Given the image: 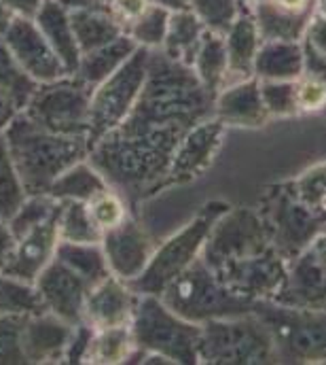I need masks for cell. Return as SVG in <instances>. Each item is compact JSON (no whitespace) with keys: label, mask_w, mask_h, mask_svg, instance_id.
Masks as SVG:
<instances>
[{"label":"cell","mask_w":326,"mask_h":365,"mask_svg":"<svg viewBox=\"0 0 326 365\" xmlns=\"http://www.w3.org/2000/svg\"><path fill=\"white\" fill-rule=\"evenodd\" d=\"M201 262L227 289L252 302H273L288 272L261 215L250 206H231L214 223Z\"/></svg>","instance_id":"obj_1"},{"label":"cell","mask_w":326,"mask_h":365,"mask_svg":"<svg viewBox=\"0 0 326 365\" xmlns=\"http://www.w3.org/2000/svg\"><path fill=\"white\" fill-rule=\"evenodd\" d=\"M184 132L186 128L178 125L138 134L110 132L89 149L87 160L136 210L142 202L162 193L163 179Z\"/></svg>","instance_id":"obj_2"},{"label":"cell","mask_w":326,"mask_h":365,"mask_svg":"<svg viewBox=\"0 0 326 365\" xmlns=\"http://www.w3.org/2000/svg\"><path fill=\"white\" fill-rule=\"evenodd\" d=\"M214 115V96L199 83L191 66L167 58L162 49L149 53L147 79L127 119L112 132L138 134L155 128H193Z\"/></svg>","instance_id":"obj_3"},{"label":"cell","mask_w":326,"mask_h":365,"mask_svg":"<svg viewBox=\"0 0 326 365\" xmlns=\"http://www.w3.org/2000/svg\"><path fill=\"white\" fill-rule=\"evenodd\" d=\"M11 160L26 195L47 193L51 182L73 164L87 160V136H64L36 125L19 113L4 130Z\"/></svg>","instance_id":"obj_4"},{"label":"cell","mask_w":326,"mask_h":365,"mask_svg":"<svg viewBox=\"0 0 326 365\" xmlns=\"http://www.w3.org/2000/svg\"><path fill=\"white\" fill-rule=\"evenodd\" d=\"M256 212L265 223L271 245L286 264L326 232V212L305 204L290 179L265 185L258 195Z\"/></svg>","instance_id":"obj_5"},{"label":"cell","mask_w":326,"mask_h":365,"mask_svg":"<svg viewBox=\"0 0 326 365\" xmlns=\"http://www.w3.org/2000/svg\"><path fill=\"white\" fill-rule=\"evenodd\" d=\"M159 297L169 310L195 325H201L212 319L250 314L258 306V302L246 299L227 289L201 262V257L195 259L174 280H169L163 287Z\"/></svg>","instance_id":"obj_6"},{"label":"cell","mask_w":326,"mask_h":365,"mask_svg":"<svg viewBox=\"0 0 326 365\" xmlns=\"http://www.w3.org/2000/svg\"><path fill=\"white\" fill-rule=\"evenodd\" d=\"M197 361L210 365H267L278 364V355L269 329L250 312L201 323Z\"/></svg>","instance_id":"obj_7"},{"label":"cell","mask_w":326,"mask_h":365,"mask_svg":"<svg viewBox=\"0 0 326 365\" xmlns=\"http://www.w3.org/2000/svg\"><path fill=\"white\" fill-rule=\"evenodd\" d=\"M229 208H231V204L225 200L206 202L189 223H184L178 232H174L165 242L157 245L144 272L130 282L132 289L138 295H159L169 280H174L195 259L201 257L204 245H206L214 223Z\"/></svg>","instance_id":"obj_8"},{"label":"cell","mask_w":326,"mask_h":365,"mask_svg":"<svg viewBox=\"0 0 326 365\" xmlns=\"http://www.w3.org/2000/svg\"><path fill=\"white\" fill-rule=\"evenodd\" d=\"M132 338L136 349L159 355L167 364L195 365L199 325L184 321L169 310L159 295H140L132 319Z\"/></svg>","instance_id":"obj_9"},{"label":"cell","mask_w":326,"mask_h":365,"mask_svg":"<svg viewBox=\"0 0 326 365\" xmlns=\"http://www.w3.org/2000/svg\"><path fill=\"white\" fill-rule=\"evenodd\" d=\"M254 314L271 334L278 364H326V310L258 302Z\"/></svg>","instance_id":"obj_10"},{"label":"cell","mask_w":326,"mask_h":365,"mask_svg":"<svg viewBox=\"0 0 326 365\" xmlns=\"http://www.w3.org/2000/svg\"><path fill=\"white\" fill-rule=\"evenodd\" d=\"M149 53V49L138 47L121 68H117L108 79L93 88L87 128L89 149L127 119L147 79Z\"/></svg>","instance_id":"obj_11"},{"label":"cell","mask_w":326,"mask_h":365,"mask_svg":"<svg viewBox=\"0 0 326 365\" xmlns=\"http://www.w3.org/2000/svg\"><path fill=\"white\" fill-rule=\"evenodd\" d=\"M91 91L93 88L79 77L66 75L49 83H38L21 113L49 132L87 136Z\"/></svg>","instance_id":"obj_12"},{"label":"cell","mask_w":326,"mask_h":365,"mask_svg":"<svg viewBox=\"0 0 326 365\" xmlns=\"http://www.w3.org/2000/svg\"><path fill=\"white\" fill-rule=\"evenodd\" d=\"M225 123H221L214 115L189 128L174 151L172 164L163 179L162 193L172 187H182L201 179L216 162L225 143Z\"/></svg>","instance_id":"obj_13"},{"label":"cell","mask_w":326,"mask_h":365,"mask_svg":"<svg viewBox=\"0 0 326 365\" xmlns=\"http://www.w3.org/2000/svg\"><path fill=\"white\" fill-rule=\"evenodd\" d=\"M273 302L301 310H326V232L288 262L286 282Z\"/></svg>","instance_id":"obj_14"},{"label":"cell","mask_w":326,"mask_h":365,"mask_svg":"<svg viewBox=\"0 0 326 365\" xmlns=\"http://www.w3.org/2000/svg\"><path fill=\"white\" fill-rule=\"evenodd\" d=\"M100 247L104 251L110 274L132 282L149 266L157 242L149 230L134 215H130L125 221L102 234Z\"/></svg>","instance_id":"obj_15"},{"label":"cell","mask_w":326,"mask_h":365,"mask_svg":"<svg viewBox=\"0 0 326 365\" xmlns=\"http://www.w3.org/2000/svg\"><path fill=\"white\" fill-rule=\"evenodd\" d=\"M0 38L4 41L13 58L19 62V66L36 83H49L68 75V71L47 43L34 19L13 17L6 30L0 34Z\"/></svg>","instance_id":"obj_16"},{"label":"cell","mask_w":326,"mask_h":365,"mask_svg":"<svg viewBox=\"0 0 326 365\" xmlns=\"http://www.w3.org/2000/svg\"><path fill=\"white\" fill-rule=\"evenodd\" d=\"M34 287L47 312L60 317L70 325L81 323L85 299L91 291V284L85 278L53 257L45 266V270L36 276Z\"/></svg>","instance_id":"obj_17"},{"label":"cell","mask_w":326,"mask_h":365,"mask_svg":"<svg viewBox=\"0 0 326 365\" xmlns=\"http://www.w3.org/2000/svg\"><path fill=\"white\" fill-rule=\"evenodd\" d=\"M138 297L140 295L132 289L127 280L108 274L87 293L83 321H87L93 329L127 327L132 325Z\"/></svg>","instance_id":"obj_18"},{"label":"cell","mask_w":326,"mask_h":365,"mask_svg":"<svg viewBox=\"0 0 326 365\" xmlns=\"http://www.w3.org/2000/svg\"><path fill=\"white\" fill-rule=\"evenodd\" d=\"M70 323L43 310L26 317L21 329V349L26 364H64V355L73 334Z\"/></svg>","instance_id":"obj_19"},{"label":"cell","mask_w":326,"mask_h":365,"mask_svg":"<svg viewBox=\"0 0 326 365\" xmlns=\"http://www.w3.org/2000/svg\"><path fill=\"white\" fill-rule=\"evenodd\" d=\"M58 242L60 236H58V215H56L15 238L13 255L2 272L21 278L26 282H34L36 276L56 257Z\"/></svg>","instance_id":"obj_20"},{"label":"cell","mask_w":326,"mask_h":365,"mask_svg":"<svg viewBox=\"0 0 326 365\" xmlns=\"http://www.w3.org/2000/svg\"><path fill=\"white\" fill-rule=\"evenodd\" d=\"M214 117L225 123V128L256 130L267 125L271 119L261 98L258 79L250 77L219 91L214 96Z\"/></svg>","instance_id":"obj_21"},{"label":"cell","mask_w":326,"mask_h":365,"mask_svg":"<svg viewBox=\"0 0 326 365\" xmlns=\"http://www.w3.org/2000/svg\"><path fill=\"white\" fill-rule=\"evenodd\" d=\"M261 34L256 28V21L242 2L240 15L231 24V28L225 32V49H227V86L238 83L254 77V58L261 47Z\"/></svg>","instance_id":"obj_22"},{"label":"cell","mask_w":326,"mask_h":365,"mask_svg":"<svg viewBox=\"0 0 326 365\" xmlns=\"http://www.w3.org/2000/svg\"><path fill=\"white\" fill-rule=\"evenodd\" d=\"M305 71L301 41H263L254 58L258 81H297Z\"/></svg>","instance_id":"obj_23"},{"label":"cell","mask_w":326,"mask_h":365,"mask_svg":"<svg viewBox=\"0 0 326 365\" xmlns=\"http://www.w3.org/2000/svg\"><path fill=\"white\" fill-rule=\"evenodd\" d=\"M38 30L68 71V75H75L79 60H81V49L75 38V30L68 17V11L58 2V0H45L41 11L34 17Z\"/></svg>","instance_id":"obj_24"},{"label":"cell","mask_w":326,"mask_h":365,"mask_svg":"<svg viewBox=\"0 0 326 365\" xmlns=\"http://www.w3.org/2000/svg\"><path fill=\"white\" fill-rule=\"evenodd\" d=\"M136 49H138L136 43L127 34H121L119 38L102 45L98 49L81 53L75 77H79L83 83H87L89 88H95L104 79H108L117 68H121Z\"/></svg>","instance_id":"obj_25"},{"label":"cell","mask_w":326,"mask_h":365,"mask_svg":"<svg viewBox=\"0 0 326 365\" xmlns=\"http://www.w3.org/2000/svg\"><path fill=\"white\" fill-rule=\"evenodd\" d=\"M204 34H206V26L197 19V15L191 9L172 11L162 51L167 58L191 66Z\"/></svg>","instance_id":"obj_26"},{"label":"cell","mask_w":326,"mask_h":365,"mask_svg":"<svg viewBox=\"0 0 326 365\" xmlns=\"http://www.w3.org/2000/svg\"><path fill=\"white\" fill-rule=\"evenodd\" d=\"M193 73L197 75L199 83L210 96H216L227 83V49L225 36L206 30L195 60L191 64Z\"/></svg>","instance_id":"obj_27"},{"label":"cell","mask_w":326,"mask_h":365,"mask_svg":"<svg viewBox=\"0 0 326 365\" xmlns=\"http://www.w3.org/2000/svg\"><path fill=\"white\" fill-rule=\"evenodd\" d=\"M110 185L106 179L98 173V168L89 162L81 160L77 164H73L68 170H64L56 181L49 187V195L56 200H77V202H89L93 200L98 193H102L104 189H108Z\"/></svg>","instance_id":"obj_28"},{"label":"cell","mask_w":326,"mask_h":365,"mask_svg":"<svg viewBox=\"0 0 326 365\" xmlns=\"http://www.w3.org/2000/svg\"><path fill=\"white\" fill-rule=\"evenodd\" d=\"M68 17H70L81 53L98 49L119 38L121 34H125L121 24L112 17L110 9L108 11H68Z\"/></svg>","instance_id":"obj_29"},{"label":"cell","mask_w":326,"mask_h":365,"mask_svg":"<svg viewBox=\"0 0 326 365\" xmlns=\"http://www.w3.org/2000/svg\"><path fill=\"white\" fill-rule=\"evenodd\" d=\"M56 259H60L73 272H77L81 278H85L91 287L110 274L100 242H66V240H60L56 247Z\"/></svg>","instance_id":"obj_30"},{"label":"cell","mask_w":326,"mask_h":365,"mask_svg":"<svg viewBox=\"0 0 326 365\" xmlns=\"http://www.w3.org/2000/svg\"><path fill=\"white\" fill-rule=\"evenodd\" d=\"M134 351H136V344H134L130 325L127 327L95 329L93 338L89 342V349L85 353V361L83 364H127Z\"/></svg>","instance_id":"obj_31"},{"label":"cell","mask_w":326,"mask_h":365,"mask_svg":"<svg viewBox=\"0 0 326 365\" xmlns=\"http://www.w3.org/2000/svg\"><path fill=\"white\" fill-rule=\"evenodd\" d=\"M58 236L66 242H100L102 230L95 225L85 202L62 200L58 212Z\"/></svg>","instance_id":"obj_32"},{"label":"cell","mask_w":326,"mask_h":365,"mask_svg":"<svg viewBox=\"0 0 326 365\" xmlns=\"http://www.w3.org/2000/svg\"><path fill=\"white\" fill-rule=\"evenodd\" d=\"M43 310L34 282L0 272V317H30Z\"/></svg>","instance_id":"obj_33"},{"label":"cell","mask_w":326,"mask_h":365,"mask_svg":"<svg viewBox=\"0 0 326 365\" xmlns=\"http://www.w3.org/2000/svg\"><path fill=\"white\" fill-rule=\"evenodd\" d=\"M169 9H165L163 4L151 2L149 9L136 17L132 24L125 26V34L136 43V47H144L149 51L153 49H162L165 32H167V21H169Z\"/></svg>","instance_id":"obj_34"},{"label":"cell","mask_w":326,"mask_h":365,"mask_svg":"<svg viewBox=\"0 0 326 365\" xmlns=\"http://www.w3.org/2000/svg\"><path fill=\"white\" fill-rule=\"evenodd\" d=\"M36 88L38 83L19 66V62L0 38V90L17 104L19 110H23Z\"/></svg>","instance_id":"obj_35"},{"label":"cell","mask_w":326,"mask_h":365,"mask_svg":"<svg viewBox=\"0 0 326 365\" xmlns=\"http://www.w3.org/2000/svg\"><path fill=\"white\" fill-rule=\"evenodd\" d=\"M23 200H26V189L19 181V175L11 160L4 132H0V219L9 221Z\"/></svg>","instance_id":"obj_36"},{"label":"cell","mask_w":326,"mask_h":365,"mask_svg":"<svg viewBox=\"0 0 326 365\" xmlns=\"http://www.w3.org/2000/svg\"><path fill=\"white\" fill-rule=\"evenodd\" d=\"M58 210H60V200L51 197L49 193H34V195H26L21 206L13 212V217L6 223H9L13 236L17 238L19 234L28 232L30 227L56 217Z\"/></svg>","instance_id":"obj_37"},{"label":"cell","mask_w":326,"mask_h":365,"mask_svg":"<svg viewBox=\"0 0 326 365\" xmlns=\"http://www.w3.org/2000/svg\"><path fill=\"white\" fill-rule=\"evenodd\" d=\"M189 9L197 15L206 30L225 36V32L240 15L242 0H191Z\"/></svg>","instance_id":"obj_38"},{"label":"cell","mask_w":326,"mask_h":365,"mask_svg":"<svg viewBox=\"0 0 326 365\" xmlns=\"http://www.w3.org/2000/svg\"><path fill=\"white\" fill-rule=\"evenodd\" d=\"M269 119H290L299 115L295 81H258Z\"/></svg>","instance_id":"obj_39"},{"label":"cell","mask_w":326,"mask_h":365,"mask_svg":"<svg viewBox=\"0 0 326 365\" xmlns=\"http://www.w3.org/2000/svg\"><path fill=\"white\" fill-rule=\"evenodd\" d=\"M87 208H89L95 225L102 230V234L106 230L119 225L121 221H125L130 215H134V212H130V206H127L125 197L119 191H115L112 187L104 189L93 200H89L87 202Z\"/></svg>","instance_id":"obj_40"},{"label":"cell","mask_w":326,"mask_h":365,"mask_svg":"<svg viewBox=\"0 0 326 365\" xmlns=\"http://www.w3.org/2000/svg\"><path fill=\"white\" fill-rule=\"evenodd\" d=\"M290 181L305 204H310L320 212H326V160L312 164Z\"/></svg>","instance_id":"obj_41"},{"label":"cell","mask_w":326,"mask_h":365,"mask_svg":"<svg viewBox=\"0 0 326 365\" xmlns=\"http://www.w3.org/2000/svg\"><path fill=\"white\" fill-rule=\"evenodd\" d=\"M26 317H0V365H23L21 329Z\"/></svg>","instance_id":"obj_42"},{"label":"cell","mask_w":326,"mask_h":365,"mask_svg":"<svg viewBox=\"0 0 326 365\" xmlns=\"http://www.w3.org/2000/svg\"><path fill=\"white\" fill-rule=\"evenodd\" d=\"M297 108L299 115H316L326 110V81L303 73L297 81Z\"/></svg>","instance_id":"obj_43"},{"label":"cell","mask_w":326,"mask_h":365,"mask_svg":"<svg viewBox=\"0 0 326 365\" xmlns=\"http://www.w3.org/2000/svg\"><path fill=\"white\" fill-rule=\"evenodd\" d=\"M93 327L81 321L73 327V334H70V342H68V349H66V355H64V364H83L85 361V353L89 349V342L93 338Z\"/></svg>","instance_id":"obj_44"},{"label":"cell","mask_w":326,"mask_h":365,"mask_svg":"<svg viewBox=\"0 0 326 365\" xmlns=\"http://www.w3.org/2000/svg\"><path fill=\"white\" fill-rule=\"evenodd\" d=\"M153 0H112L110 2V13L112 17L121 24L125 30L127 24H132L136 17H140Z\"/></svg>","instance_id":"obj_45"},{"label":"cell","mask_w":326,"mask_h":365,"mask_svg":"<svg viewBox=\"0 0 326 365\" xmlns=\"http://www.w3.org/2000/svg\"><path fill=\"white\" fill-rule=\"evenodd\" d=\"M303 43H307L318 53L326 56V17H320V15L312 17L310 26H307V32L303 36Z\"/></svg>","instance_id":"obj_46"},{"label":"cell","mask_w":326,"mask_h":365,"mask_svg":"<svg viewBox=\"0 0 326 365\" xmlns=\"http://www.w3.org/2000/svg\"><path fill=\"white\" fill-rule=\"evenodd\" d=\"M2 4L9 9V13L13 17L34 19L36 13L41 11V6L45 4V0H2Z\"/></svg>","instance_id":"obj_47"},{"label":"cell","mask_w":326,"mask_h":365,"mask_svg":"<svg viewBox=\"0 0 326 365\" xmlns=\"http://www.w3.org/2000/svg\"><path fill=\"white\" fill-rule=\"evenodd\" d=\"M13 249H15V236L9 227V223L0 219V272L6 268V264L13 255Z\"/></svg>","instance_id":"obj_48"},{"label":"cell","mask_w":326,"mask_h":365,"mask_svg":"<svg viewBox=\"0 0 326 365\" xmlns=\"http://www.w3.org/2000/svg\"><path fill=\"white\" fill-rule=\"evenodd\" d=\"M21 110L17 108V104L0 90V132H4L9 128V123L19 115Z\"/></svg>","instance_id":"obj_49"},{"label":"cell","mask_w":326,"mask_h":365,"mask_svg":"<svg viewBox=\"0 0 326 365\" xmlns=\"http://www.w3.org/2000/svg\"><path fill=\"white\" fill-rule=\"evenodd\" d=\"M157 4H163L165 9L169 11H180V9H189V2L191 0H153Z\"/></svg>","instance_id":"obj_50"},{"label":"cell","mask_w":326,"mask_h":365,"mask_svg":"<svg viewBox=\"0 0 326 365\" xmlns=\"http://www.w3.org/2000/svg\"><path fill=\"white\" fill-rule=\"evenodd\" d=\"M11 19H13V15L9 13V9L2 4V0H0V34L6 30V26L11 24Z\"/></svg>","instance_id":"obj_51"},{"label":"cell","mask_w":326,"mask_h":365,"mask_svg":"<svg viewBox=\"0 0 326 365\" xmlns=\"http://www.w3.org/2000/svg\"><path fill=\"white\" fill-rule=\"evenodd\" d=\"M316 15L326 17V0H316Z\"/></svg>","instance_id":"obj_52"},{"label":"cell","mask_w":326,"mask_h":365,"mask_svg":"<svg viewBox=\"0 0 326 365\" xmlns=\"http://www.w3.org/2000/svg\"><path fill=\"white\" fill-rule=\"evenodd\" d=\"M100 2H104V4H108V6H110V2H112V0H100Z\"/></svg>","instance_id":"obj_53"}]
</instances>
